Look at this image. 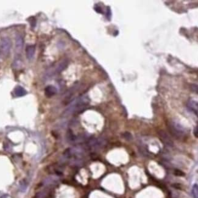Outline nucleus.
I'll use <instances>...</instances> for the list:
<instances>
[{
    "instance_id": "13",
    "label": "nucleus",
    "mask_w": 198,
    "mask_h": 198,
    "mask_svg": "<svg viewBox=\"0 0 198 198\" xmlns=\"http://www.w3.org/2000/svg\"><path fill=\"white\" fill-rule=\"evenodd\" d=\"M20 190L22 191H25L27 188V184L26 182V181H25L24 180L21 181L20 183Z\"/></svg>"
},
{
    "instance_id": "5",
    "label": "nucleus",
    "mask_w": 198,
    "mask_h": 198,
    "mask_svg": "<svg viewBox=\"0 0 198 198\" xmlns=\"http://www.w3.org/2000/svg\"><path fill=\"white\" fill-rule=\"evenodd\" d=\"M23 47V39L22 36L17 35L15 39V51L16 54L20 55Z\"/></svg>"
},
{
    "instance_id": "16",
    "label": "nucleus",
    "mask_w": 198,
    "mask_h": 198,
    "mask_svg": "<svg viewBox=\"0 0 198 198\" xmlns=\"http://www.w3.org/2000/svg\"><path fill=\"white\" fill-rule=\"evenodd\" d=\"M194 136L197 138L198 137V130H197V126H196V127L194 128Z\"/></svg>"
},
{
    "instance_id": "11",
    "label": "nucleus",
    "mask_w": 198,
    "mask_h": 198,
    "mask_svg": "<svg viewBox=\"0 0 198 198\" xmlns=\"http://www.w3.org/2000/svg\"><path fill=\"white\" fill-rule=\"evenodd\" d=\"M22 65V60L21 58V55L16 54L13 63V67L15 68H20Z\"/></svg>"
},
{
    "instance_id": "8",
    "label": "nucleus",
    "mask_w": 198,
    "mask_h": 198,
    "mask_svg": "<svg viewBox=\"0 0 198 198\" xmlns=\"http://www.w3.org/2000/svg\"><path fill=\"white\" fill-rule=\"evenodd\" d=\"M56 93L57 89L53 86H48L45 89V95L48 98L53 96L54 95H56Z\"/></svg>"
},
{
    "instance_id": "10",
    "label": "nucleus",
    "mask_w": 198,
    "mask_h": 198,
    "mask_svg": "<svg viewBox=\"0 0 198 198\" xmlns=\"http://www.w3.org/2000/svg\"><path fill=\"white\" fill-rule=\"evenodd\" d=\"M14 93L16 96L21 97L26 95V90L21 86H17L14 90Z\"/></svg>"
},
{
    "instance_id": "2",
    "label": "nucleus",
    "mask_w": 198,
    "mask_h": 198,
    "mask_svg": "<svg viewBox=\"0 0 198 198\" xmlns=\"http://www.w3.org/2000/svg\"><path fill=\"white\" fill-rule=\"evenodd\" d=\"M168 129L170 132V134L176 139H182L185 135L184 129L176 123L171 122L168 124Z\"/></svg>"
},
{
    "instance_id": "7",
    "label": "nucleus",
    "mask_w": 198,
    "mask_h": 198,
    "mask_svg": "<svg viewBox=\"0 0 198 198\" xmlns=\"http://www.w3.org/2000/svg\"><path fill=\"white\" fill-rule=\"evenodd\" d=\"M187 107L191 112L197 116V103L194 100H190L187 103Z\"/></svg>"
},
{
    "instance_id": "17",
    "label": "nucleus",
    "mask_w": 198,
    "mask_h": 198,
    "mask_svg": "<svg viewBox=\"0 0 198 198\" xmlns=\"http://www.w3.org/2000/svg\"><path fill=\"white\" fill-rule=\"evenodd\" d=\"M8 195L7 194H0V198H7Z\"/></svg>"
},
{
    "instance_id": "1",
    "label": "nucleus",
    "mask_w": 198,
    "mask_h": 198,
    "mask_svg": "<svg viewBox=\"0 0 198 198\" xmlns=\"http://www.w3.org/2000/svg\"><path fill=\"white\" fill-rule=\"evenodd\" d=\"M90 103L89 99L87 96H82L73 101L71 105L65 110V115L78 113L85 110Z\"/></svg>"
},
{
    "instance_id": "4",
    "label": "nucleus",
    "mask_w": 198,
    "mask_h": 198,
    "mask_svg": "<svg viewBox=\"0 0 198 198\" xmlns=\"http://www.w3.org/2000/svg\"><path fill=\"white\" fill-rule=\"evenodd\" d=\"M158 135L160 137V140L162 142L168 147H173L174 145V143L171 139L170 137L163 130H160L158 132Z\"/></svg>"
},
{
    "instance_id": "6",
    "label": "nucleus",
    "mask_w": 198,
    "mask_h": 198,
    "mask_svg": "<svg viewBox=\"0 0 198 198\" xmlns=\"http://www.w3.org/2000/svg\"><path fill=\"white\" fill-rule=\"evenodd\" d=\"M58 182V179L57 177H55L54 176L53 177H49L45 179L42 183V185L43 187H49V186H52L57 184Z\"/></svg>"
},
{
    "instance_id": "12",
    "label": "nucleus",
    "mask_w": 198,
    "mask_h": 198,
    "mask_svg": "<svg viewBox=\"0 0 198 198\" xmlns=\"http://www.w3.org/2000/svg\"><path fill=\"white\" fill-rule=\"evenodd\" d=\"M192 194L193 198H198V187L197 184H194L192 188Z\"/></svg>"
},
{
    "instance_id": "3",
    "label": "nucleus",
    "mask_w": 198,
    "mask_h": 198,
    "mask_svg": "<svg viewBox=\"0 0 198 198\" xmlns=\"http://www.w3.org/2000/svg\"><path fill=\"white\" fill-rule=\"evenodd\" d=\"M12 46V42L10 39L5 37L1 39L0 42V52L4 57H7L10 53Z\"/></svg>"
},
{
    "instance_id": "14",
    "label": "nucleus",
    "mask_w": 198,
    "mask_h": 198,
    "mask_svg": "<svg viewBox=\"0 0 198 198\" xmlns=\"http://www.w3.org/2000/svg\"><path fill=\"white\" fill-rule=\"evenodd\" d=\"M173 173L175 176H185V173L183 171H180V170H177V169L175 170L174 171Z\"/></svg>"
},
{
    "instance_id": "9",
    "label": "nucleus",
    "mask_w": 198,
    "mask_h": 198,
    "mask_svg": "<svg viewBox=\"0 0 198 198\" xmlns=\"http://www.w3.org/2000/svg\"><path fill=\"white\" fill-rule=\"evenodd\" d=\"M26 57L28 59H31L32 57H34V55L35 54V47L34 46L30 45L27 46L26 48Z\"/></svg>"
},
{
    "instance_id": "15",
    "label": "nucleus",
    "mask_w": 198,
    "mask_h": 198,
    "mask_svg": "<svg viewBox=\"0 0 198 198\" xmlns=\"http://www.w3.org/2000/svg\"><path fill=\"white\" fill-rule=\"evenodd\" d=\"M123 137L126 140H130L132 139V135L129 133V132H125L124 134H123Z\"/></svg>"
}]
</instances>
